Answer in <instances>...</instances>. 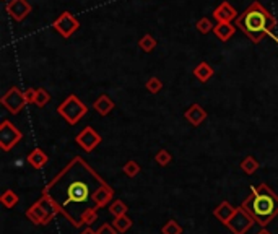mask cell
<instances>
[{
	"label": "cell",
	"instance_id": "5",
	"mask_svg": "<svg viewBox=\"0 0 278 234\" xmlns=\"http://www.w3.org/2000/svg\"><path fill=\"white\" fill-rule=\"evenodd\" d=\"M57 113L65 122H67V124L75 125V124H78L85 116H87L88 108L77 94H70L65 98V101H62V103L59 104Z\"/></svg>",
	"mask_w": 278,
	"mask_h": 234
},
{
	"label": "cell",
	"instance_id": "2",
	"mask_svg": "<svg viewBox=\"0 0 278 234\" xmlns=\"http://www.w3.org/2000/svg\"><path fill=\"white\" fill-rule=\"evenodd\" d=\"M241 207L254 218L260 228H267L278 216V195L265 182L254 186Z\"/></svg>",
	"mask_w": 278,
	"mask_h": 234
},
{
	"label": "cell",
	"instance_id": "4",
	"mask_svg": "<svg viewBox=\"0 0 278 234\" xmlns=\"http://www.w3.org/2000/svg\"><path fill=\"white\" fill-rule=\"evenodd\" d=\"M55 215H59L57 208L54 207L52 200H50L47 195H43V194L39 197V200L34 202L26 210V218L36 226L49 225L55 218Z\"/></svg>",
	"mask_w": 278,
	"mask_h": 234
},
{
	"label": "cell",
	"instance_id": "14",
	"mask_svg": "<svg viewBox=\"0 0 278 234\" xmlns=\"http://www.w3.org/2000/svg\"><path fill=\"white\" fill-rule=\"evenodd\" d=\"M234 213H236V207H232L228 200H223V202H221L220 205L213 210V216H215L218 221L223 223V225H226V223L231 220V216L234 215Z\"/></svg>",
	"mask_w": 278,
	"mask_h": 234
},
{
	"label": "cell",
	"instance_id": "25",
	"mask_svg": "<svg viewBox=\"0 0 278 234\" xmlns=\"http://www.w3.org/2000/svg\"><path fill=\"white\" fill-rule=\"evenodd\" d=\"M122 171H124V174H125V176L132 179V177H137V176L140 174L141 167H140V164H139L137 161L130 160V161H127V163H125V164H124Z\"/></svg>",
	"mask_w": 278,
	"mask_h": 234
},
{
	"label": "cell",
	"instance_id": "21",
	"mask_svg": "<svg viewBox=\"0 0 278 234\" xmlns=\"http://www.w3.org/2000/svg\"><path fill=\"white\" fill-rule=\"evenodd\" d=\"M20 202V197L17 192H13L12 189H7L2 194V197H0V203L5 207V208H15L18 205Z\"/></svg>",
	"mask_w": 278,
	"mask_h": 234
},
{
	"label": "cell",
	"instance_id": "9",
	"mask_svg": "<svg viewBox=\"0 0 278 234\" xmlns=\"http://www.w3.org/2000/svg\"><path fill=\"white\" fill-rule=\"evenodd\" d=\"M78 26H80V22L70 12L60 13L59 17L55 18V22L52 23V28L65 39H69L72 36V34L78 29Z\"/></svg>",
	"mask_w": 278,
	"mask_h": 234
},
{
	"label": "cell",
	"instance_id": "13",
	"mask_svg": "<svg viewBox=\"0 0 278 234\" xmlns=\"http://www.w3.org/2000/svg\"><path fill=\"white\" fill-rule=\"evenodd\" d=\"M184 117L187 119L189 124H192L194 127H199L202 122L207 119V111L202 108L200 104H192L184 113Z\"/></svg>",
	"mask_w": 278,
	"mask_h": 234
},
{
	"label": "cell",
	"instance_id": "10",
	"mask_svg": "<svg viewBox=\"0 0 278 234\" xmlns=\"http://www.w3.org/2000/svg\"><path fill=\"white\" fill-rule=\"evenodd\" d=\"M75 141L82 146L83 151L92 153L96 146L101 143V135L93 129V127H85V129L80 132L77 137H75Z\"/></svg>",
	"mask_w": 278,
	"mask_h": 234
},
{
	"label": "cell",
	"instance_id": "22",
	"mask_svg": "<svg viewBox=\"0 0 278 234\" xmlns=\"http://www.w3.org/2000/svg\"><path fill=\"white\" fill-rule=\"evenodd\" d=\"M127 211H129V207L125 205L122 200H119V198H114L113 203L109 205V213H111V215H113L114 218L127 215Z\"/></svg>",
	"mask_w": 278,
	"mask_h": 234
},
{
	"label": "cell",
	"instance_id": "12",
	"mask_svg": "<svg viewBox=\"0 0 278 234\" xmlns=\"http://www.w3.org/2000/svg\"><path fill=\"white\" fill-rule=\"evenodd\" d=\"M236 8L231 7L228 2H221L218 7L213 10V18L218 23H231L236 18Z\"/></svg>",
	"mask_w": 278,
	"mask_h": 234
},
{
	"label": "cell",
	"instance_id": "24",
	"mask_svg": "<svg viewBox=\"0 0 278 234\" xmlns=\"http://www.w3.org/2000/svg\"><path fill=\"white\" fill-rule=\"evenodd\" d=\"M183 226L176 220H168L161 228V234H183Z\"/></svg>",
	"mask_w": 278,
	"mask_h": 234
},
{
	"label": "cell",
	"instance_id": "6",
	"mask_svg": "<svg viewBox=\"0 0 278 234\" xmlns=\"http://www.w3.org/2000/svg\"><path fill=\"white\" fill-rule=\"evenodd\" d=\"M254 225H257L254 218H252L242 207H237L236 213L231 216V220L226 223L225 226L228 228L232 234H246Z\"/></svg>",
	"mask_w": 278,
	"mask_h": 234
},
{
	"label": "cell",
	"instance_id": "11",
	"mask_svg": "<svg viewBox=\"0 0 278 234\" xmlns=\"http://www.w3.org/2000/svg\"><path fill=\"white\" fill-rule=\"evenodd\" d=\"M5 10H7V13L15 22H23V20L31 13L33 8L28 0H10V2H7V5H5Z\"/></svg>",
	"mask_w": 278,
	"mask_h": 234
},
{
	"label": "cell",
	"instance_id": "16",
	"mask_svg": "<svg viewBox=\"0 0 278 234\" xmlns=\"http://www.w3.org/2000/svg\"><path fill=\"white\" fill-rule=\"evenodd\" d=\"M114 101L109 98L108 94H101L98 99L94 101L93 103V108H94V111L96 113H98L99 116H108V114H111V111L114 109Z\"/></svg>",
	"mask_w": 278,
	"mask_h": 234
},
{
	"label": "cell",
	"instance_id": "8",
	"mask_svg": "<svg viewBox=\"0 0 278 234\" xmlns=\"http://www.w3.org/2000/svg\"><path fill=\"white\" fill-rule=\"evenodd\" d=\"M22 139L23 134L10 120H3L0 124V148L3 151H10Z\"/></svg>",
	"mask_w": 278,
	"mask_h": 234
},
{
	"label": "cell",
	"instance_id": "32",
	"mask_svg": "<svg viewBox=\"0 0 278 234\" xmlns=\"http://www.w3.org/2000/svg\"><path fill=\"white\" fill-rule=\"evenodd\" d=\"M82 234H96V231L92 230V226H85V230L82 231Z\"/></svg>",
	"mask_w": 278,
	"mask_h": 234
},
{
	"label": "cell",
	"instance_id": "26",
	"mask_svg": "<svg viewBox=\"0 0 278 234\" xmlns=\"http://www.w3.org/2000/svg\"><path fill=\"white\" fill-rule=\"evenodd\" d=\"M145 88H146V91H150L151 94H156L163 90V81H161L160 78H156V77H150L148 80H146Z\"/></svg>",
	"mask_w": 278,
	"mask_h": 234
},
{
	"label": "cell",
	"instance_id": "20",
	"mask_svg": "<svg viewBox=\"0 0 278 234\" xmlns=\"http://www.w3.org/2000/svg\"><path fill=\"white\" fill-rule=\"evenodd\" d=\"M132 225H134L132 218H130V216H127V215L114 218V221H113V226H114V230L117 231L119 234H124V233H127V231L130 230V228H132Z\"/></svg>",
	"mask_w": 278,
	"mask_h": 234
},
{
	"label": "cell",
	"instance_id": "1",
	"mask_svg": "<svg viewBox=\"0 0 278 234\" xmlns=\"http://www.w3.org/2000/svg\"><path fill=\"white\" fill-rule=\"evenodd\" d=\"M47 195L73 228L92 226L98 220V211L114 200V189L96 172L82 156L70 160L46 186Z\"/></svg>",
	"mask_w": 278,
	"mask_h": 234
},
{
	"label": "cell",
	"instance_id": "7",
	"mask_svg": "<svg viewBox=\"0 0 278 234\" xmlns=\"http://www.w3.org/2000/svg\"><path fill=\"white\" fill-rule=\"evenodd\" d=\"M0 103L3 104V108L12 113L13 116H17L22 113V109L26 106V99H24V91H22L18 86H12L7 93H5L2 98H0Z\"/></svg>",
	"mask_w": 278,
	"mask_h": 234
},
{
	"label": "cell",
	"instance_id": "23",
	"mask_svg": "<svg viewBox=\"0 0 278 234\" xmlns=\"http://www.w3.org/2000/svg\"><path fill=\"white\" fill-rule=\"evenodd\" d=\"M139 47L143 50V52H151L156 47V39L151 36V34H143L139 39Z\"/></svg>",
	"mask_w": 278,
	"mask_h": 234
},
{
	"label": "cell",
	"instance_id": "17",
	"mask_svg": "<svg viewBox=\"0 0 278 234\" xmlns=\"http://www.w3.org/2000/svg\"><path fill=\"white\" fill-rule=\"evenodd\" d=\"M234 31H236V24H232V23H218V24H215V28H213L215 36L220 41H223V43L230 41L232 38V34H234Z\"/></svg>",
	"mask_w": 278,
	"mask_h": 234
},
{
	"label": "cell",
	"instance_id": "33",
	"mask_svg": "<svg viewBox=\"0 0 278 234\" xmlns=\"http://www.w3.org/2000/svg\"><path fill=\"white\" fill-rule=\"evenodd\" d=\"M257 234H272V233H270V231H267L265 228H262V230H260L259 233H257Z\"/></svg>",
	"mask_w": 278,
	"mask_h": 234
},
{
	"label": "cell",
	"instance_id": "19",
	"mask_svg": "<svg viewBox=\"0 0 278 234\" xmlns=\"http://www.w3.org/2000/svg\"><path fill=\"white\" fill-rule=\"evenodd\" d=\"M259 167H260L259 161H257V160H255V156H252V155L246 156L244 160L241 161V169H242V172H246L247 176L255 174Z\"/></svg>",
	"mask_w": 278,
	"mask_h": 234
},
{
	"label": "cell",
	"instance_id": "28",
	"mask_svg": "<svg viewBox=\"0 0 278 234\" xmlns=\"http://www.w3.org/2000/svg\"><path fill=\"white\" fill-rule=\"evenodd\" d=\"M50 99V94L47 93L44 88H38L36 90V98H34V104L38 106V108H44Z\"/></svg>",
	"mask_w": 278,
	"mask_h": 234
},
{
	"label": "cell",
	"instance_id": "30",
	"mask_svg": "<svg viewBox=\"0 0 278 234\" xmlns=\"http://www.w3.org/2000/svg\"><path fill=\"white\" fill-rule=\"evenodd\" d=\"M96 234H119V233L114 230L113 223H104V225H101L96 230Z\"/></svg>",
	"mask_w": 278,
	"mask_h": 234
},
{
	"label": "cell",
	"instance_id": "3",
	"mask_svg": "<svg viewBox=\"0 0 278 234\" xmlns=\"http://www.w3.org/2000/svg\"><path fill=\"white\" fill-rule=\"evenodd\" d=\"M236 28H239L254 44H259L269 33L277 28V20L260 2H252L241 17L236 18Z\"/></svg>",
	"mask_w": 278,
	"mask_h": 234
},
{
	"label": "cell",
	"instance_id": "27",
	"mask_svg": "<svg viewBox=\"0 0 278 234\" xmlns=\"http://www.w3.org/2000/svg\"><path fill=\"white\" fill-rule=\"evenodd\" d=\"M155 161H156V164H160V166H168L171 161H173V155L169 153L168 150H160L158 153L155 155Z\"/></svg>",
	"mask_w": 278,
	"mask_h": 234
},
{
	"label": "cell",
	"instance_id": "18",
	"mask_svg": "<svg viewBox=\"0 0 278 234\" xmlns=\"http://www.w3.org/2000/svg\"><path fill=\"white\" fill-rule=\"evenodd\" d=\"M213 75H215V70L208 62H200L194 69V77L199 80L200 83H207V81L213 77Z\"/></svg>",
	"mask_w": 278,
	"mask_h": 234
},
{
	"label": "cell",
	"instance_id": "15",
	"mask_svg": "<svg viewBox=\"0 0 278 234\" xmlns=\"http://www.w3.org/2000/svg\"><path fill=\"white\" fill-rule=\"evenodd\" d=\"M26 161H28L29 166L34 167V169H43V167L47 164L49 156L46 155V151H44V150L34 148L31 153L26 156Z\"/></svg>",
	"mask_w": 278,
	"mask_h": 234
},
{
	"label": "cell",
	"instance_id": "31",
	"mask_svg": "<svg viewBox=\"0 0 278 234\" xmlns=\"http://www.w3.org/2000/svg\"><path fill=\"white\" fill-rule=\"evenodd\" d=\"M34 98H36V88H26L24 91V99L28 104H34Z\"/></svg>",
	"mask_w": 278,
	"mask_h": 234
},
{
	"label": "cell",
	"instance_id": "29",
	"mask_svg": "<svg viewBox=\"0 0 278 234\" xmlns=\"http://www.w3.org/2000/svg\"><path fill=\"white\" fill-rule=\"evenodd\" d=\"M213 24L208 18H200L199 22H197V29L202 33V34H208L210 31H213Z\"/></svg>",
	"mask_w": 278,
	"mask_h": 234
}]
</instances>
